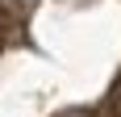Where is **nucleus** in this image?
Listing matches in <instances>:
<instances>
[{
    "instance_id": "obj_1",
    "label": "nucleus",
    "mask_w": 121,
    "mask_h": 117,
    "mask_svg": "<svg viewBox=\"0 0 121 117\" xmlns=\"http://www.w3.org/2000/svg\"><path fill=\"white\" fill-rule=\"evenodd\" d=\"M117 113H121V100H117Z\"/></svg>"
}]
</instances>
